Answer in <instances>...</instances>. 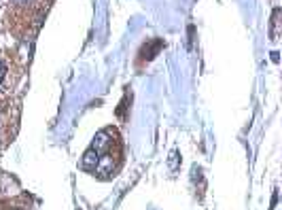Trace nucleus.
I'll use <instances>...</instances> for the list:
<instances>
[{
    "label": "nucleus",
    "instance_id": "f257e3e1",
    "mask_svg": "<svg viewBox=\"0 0 282 210\" xmlns=\"http://www.w3.org/2000/svg\"><path fill=\"white\" fill-rule=\"evenodd\" d=\"M121 164V147H119V136L115 130H104L96 136L91 149L85 153L83 168L98 176V179H111L119 170Z\"/></svg>",
    "mask_w": 282,
    "mask_h": 210
},
{
    "label": "nucleus",
    "instance_id": "f03ea898",
    "mask_svg": "<svg viewBox=\"0 0 282 210\" xmlns=\"http://www.w3.org/2000/svg\"><path fill=\"white\" fill-rule=\"evenodd\" d=\"M13 117H11V104L9 98H0V151L9 144L13 136Z\"/></svg>",
    "mask_w": 282,
    "mask_h": 210
},
{
    "label": "nucleus",
    "instance_id": "7ed1b4c3",
    "mask_svg": "<svg viewBox=\"0 0 282 210\" xmlns=\"http://www.w3.org/2000/svg\"><path fill=\"white\" fill-rule=\"evenodd\" d=\"M11 92V64L4 53H0V98H9Z\"/></svg>",
    "mask_w": 282,
    "mask_h": 210
}]
</instances>
